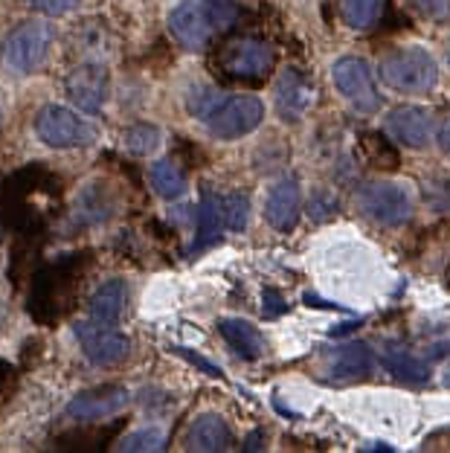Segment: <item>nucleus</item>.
<instances>
[{
	"mask_svg": "<svg viewBox=\"0 0 450 453\" xmlns=\"http://www.w3.org/2000/svg\"><path fill=\"white\" fill-rule=\"evenodd\" d=\"M79 256H67L58 265L44 267L35 282H33V296H29V311L38 317L41 323H53L67 311L73 303L76 280H79Z\"/></svg>",
	"mask_w": 450,
	"mask_h": 453,
	"instance_id": "nucleus-1",
	"label": "nucleus"
},
{
	"mask_svg": "<svg viewBox=\"0 0 450 453\" xmlns=\"http://www.w3.org/2000/svg\"><path fill=\"white\" fill-rule=\"evenodd\" d=\"M378 76L398 94H431L439 85V65L424 47H401L381 61Z\"/></svg>",
	"mask_w": 450,
	"mask_h": 453,
	"instance_id": "nucleus-2",
	"label": "nucleus"
},
{
	"mask_svg": "<svg viewBox=\"0 0 450 453\" xmlns=\"http://www.w3.org/2000/svg\"><path fill=\"white\" fill-rule=\"evenodd\" d=\"M50 44H53V29L44 20H27L18 29L6 35L4 41V61L9 70L27 76L47 61Z\"/></svg>",
	"mask_w": 450,
	"mask_h": 453,
	"instance_id": "nucleus-3",
	"label": "nucleus"
},
{
	"mask_svg": "<svg viewBox=\"0 0 450 453\" xmlns=\"http://www.w3.org/2000/svg\"><path fill=\"white\" fill-rule=\"evenodd\" d=\"M273 65H276L273 47L268 41H259V38L233 41V44L224 47L218 56L221 73L230 81H253V85H259V81L268 79Z\"/></svg>",
	"mask_w": 450,
	"mask_h": 453,
	"instance_id": "nucleus-4",
	"label": "nucleus"
},
{
	"mask_svg": "<svg viewBox=\"0 0 450 453\" xmlns=\"http://www.w3.org/2000/svg\"><path fill=\"white\" fill-rule=\"evenodd\" d=\"M357 203L366 219L384 226H398L410 221L413 215V198L410 192L390 180H370L357 192Z\"/></svg>",
	"mask_w": 450,
	"mask_h": 453,
	"instance_id": "nucleus-5",
	"label": "nucleus"
},
{
	"mask_svg": "<svg viewBox=\"0 0 450 453\" xmlns=\"http://www.w3.org/2000/svg\"><path fill=\"white\" fill-rule=\"evenodd\" d=\"M38 137L53 149H79L96 140V131L88 119H81L65 105H47L35 117Z\"/></svg>",
	"mask_w": 450,
	"mask_h": 453,
	"instance_id": "nucleus-6",
	"label": "nucleus"
},
{
	"mask_svg": "<svg viewBox=\"0 0 450 453\" xmlns=\"http://www.w3.org/2000/svg\"><path fill=\"white\" fill-rule=\"evenodd\" d=\"M264 119V105L256 96H230L221 99L218 108L210 113L207 128L218 140H239L256 131Z\"/></svg>",
	"mask_w": 450,
	"mask_h": 453,
	"instance_id": "nucleus-7",
	"label": "nucleus"
},
{
	"mask_svg": "<svg viewBox=\"0 0 450 453\" xmlns=\"http://www.w3.org/2000/svg\"><path fill=\"white\" fill-rule=\"evenodd\" d=\"M332 79H334V88L340 90L355 111L372 113L381 108V94H378V88H375V76L363 58H355V56L340 58L332 67Z\"/></svg>",
	"mask_w": 450,
	"mask_h": 453,
	"instance_id": "nucleus-8",
	"label": "nucleus"
},
{
	"mask_svg": "<svg viewBox=\"0 0 450 453\" xmlns=\"http://www.w3.org/2000/svg\"><path fill=\"white\" fill-rule=\"evenodd\" d=\"M76 340L81 343L85 357L96 366H117L131 352L128 337L119 332L117 323H96V320L76 323Z\"/></svg>",
	"mask_w": 450,
	"mask_h": 453,
	"instance_id": "nucleus-9",
	"label": "nucleus"
},
{
	"mask_svg": "<svg viewBox=\"0 0 450 453\" xmlns=\"http://www.w3.org/2000/svg\"><path fill=\"white\" fill-rule=\"evenodd\" d=\"M169 29L178 44L187 50H203L210 38L216 35V24H212L207 0H180L169 15Z\"/></svg>",
	"mask_w": 450,
	"mask_h": 453,
	"instance_id": "nucleus-10",
	"label": "nucleus"
},
{
	"mask_svg": "<svg viewBox=\"0 0 450 453\" xmlns=\"http://www.w3.org/2000/svg\"><path fill=\"white\" fill-rule=\"evenodd\" d=\"M111 94V76L102 65H79L73 73L67 76V96L73 99V105L85 113H96L105 108Z\"/></svg>",
	"mask_w": 450,
	"mask_h": 453,
	"instance_id": "nucleus-11",
	"label": "nucleus"
},
{
	"mask_svg": "<svg viewBox=\"0 0 450 453\" xmlns=\"http://www.w3.org/2000/svg\"><path fill=\"white\" fill-rule=\"evenodd\" d=\"M128 398L131 395L126 387H96V389H88V393H79L70 401L67 416L79 421H96V418L119 413V410L128 404Z\"/></svg>",
	"mask_w": 450,
	"mask_h": 453,
	"instance_id": "nucleus-12",
	"label": "nucleus"
},
{
	"mask_svg": "<svg viewBox=\"0 0 450 453\" xmlns=\"http://www.w3.org/2000/svg\"><path fill=\"white\" fill-rule=\"evenodd\" d=\"M386 131L407 149H424L431 142V111L418 105H398L386 113Z\"/></svg>",
	"mask_w": 450,
	"mask_h": 453,
	"instance_id": "nucleus-13",
	"label": "nucleus"
},
{
	"mask_svg": "<svg viewBox=\"0 0 450 453\" xmlns=\"http://www.w3.org/2000/svg\"><path fill=\"white\" fill-rule=\"evenodd\" d=\"M314 105V85L300 70L288 67L276 81V111L285 122H300L302 113Z\"/></svg>",
	"mask_w": 450,
	"mask_h": 453,
	"instance_id": "nucleus-14",
	"label": "nucleus"
},
{
	"mask_svg": "<svg viewBox=\"0 0 450 453\" xmlns=\"http://www.w3.org/2000/svg\"><path fill=\"white\" fill-rule=\"evenodd\" d=\"M372 369H375V352L363 340H352V343L337 346L334 352H329V360H325V372L334 380L366 378Z\"/></svg>",
	"mask_w": 450,
	"mask_h": 453,
	"instance_id": "nucleus-15",
	"label": "nucleus"
},
{
	"mask_svg": "<svg viewBox=\"0 0 450 453\" xmlns=\"http://www.w3.org/2000/svg\"><path fill=\"white\" fill-rule=\"evenodd\" d=\"M300 210H302V192L294 178H282L271 189L268 201H264V219L282 233L294 230L296 221H300Z\"/></svg>",
	"mask_w": 450,
	"mask_h": 453,
	"instance_id": "nucleus-16",
	"label": "nucleus"
},
{
	"mask_svg": "<svg viewBox=\"0 0 450 453\" xmlns=\"http://www.w3.org/2000/svg\"><path fill=\"white\" fill-rule=\"evenodd\" d=\"M187 450H201V453H221L233 445V434L227 421L216 413H203L189 425L187 436H183Z\"/></svg>",
	"mask_w": 450,
	"mask_h": 453,
	"instance_id": "nucleus-17",
	"label": "nucleus"
},
{
	"mask_svg": "<svg viewBox=\"0 0 450 453\" xmlns=\"http://www.w3.org/2000/svg\"><path fill=\"white\" fill-rule=\"evenodd\" d=\"M218 332L227 340L230 349L244 360H256L264 352V337L262 332L248 320H239V317H224L218 320Z\"/></svg>",
	"mask_w": 450,
	"mask_h": 453,
	"instance_id": "nucleus-18",
	"label": "nucleus"
},
{
	"mask_svg": "<svg viewBox=\"0 0 450 453\" xmlns=\"http://www.w3.org/2000/svg\"><path fill=\"white\" fill-rule=\"evenodd\" d=\"M114 192L102 183H90L79 192V201H76V221L79 224H102L114 215Z\"/></svg>",
	"mask_w": 450,
	"mask_h": 453,
	"instance_id": "nucleus-19",
	"label": "nucleus"
},
{
	"mask_svg": "<svg viewBox=\"0 0 450 453\" xmlns=\"http://www.w3.org/2000/svg\"><path fill=\"white\" fill-rule=\"evenodd\" d=\"M128 303V288L122 280H111L99 288L90 300V320L96 323H119L122 311H126Z\"/></svg>",
	"mask_w": 450,
	"mask_h": 453,
	"instance_id": "nucleus-20",
	"label": "nucleus"
},
{
	"mask_svg": "<svg viewBox=\"0 0 450 453\" xmlns=\"http://www.w3.org/2000/svg\"><path fill=\"white\" fill-rule=\"evenodd\" d=\"M195 221H198V235H195V250H203V247L216 244L221 239V221H224V212H221V201L216 195H203L201 203H198V212H195Z\"/></svg>",
	"mask_w": 450,
	"mask_h": 453,
	"instance_id": "nucleus-21",
	"label": "nucleus"
},
{
	"mask_svg": "<svg viewBox=\"0 0 450 453\" xmlns=\"http://www.w3.org/2000/svg\"><path fill=\"white\" fill-rule=\"evenodd\" d=\"M384 366L390 369L398 380H410V384H424V380L431 378V364L413 352H407V349H390V352L384 355Z\"/></svg>",
	"mask_w": 450,
	"mask_h": 453,
	"instance_id": "nucleus-22",
	"label": "nucleus"
},
{
	"mask_svg": "<svg viewBox=\"0 0 450 453\" xmlns=\"http://www.w3.org/2000/svg\"><path fill=\"white\" fill-rule=\"evenodd\" d=\"M149 180H151V189L166 201H175L187 192V174L172 160H157L155 166L149 169Z\"/></svg>",
	"mask_w": 450,
	"mask_h": 453,
	"instance_id": "nucleus-23",
	"label": "nucleus"
},
{
	"mask_svg": "<svg viewBox=\"0 0 450 453\" xmlns=\"http://www.w3.org/2000/svg\"><path fill=\"white\" fill-rule=\"evenodd\" d=\"M361 149H363V154H366V160H370L375 169L395 172L398 166H401V157H398L395 146L384 137V134L366 131L363 137H361Z\"/></svg>",
	"mask_w": 450,
	"mask_h": 453,
	"instance_id": "nucleus-24",
	"label": "nucleus"
},
{
	"mask_svg": "<svg viewBox=\"0 0 450 453\" xmlns=\"http://www.w3.org/2000/svg\"><path fill=\"white\" fill-rule=\"evenodd\" d=\"M340 12L352 29H370L381 12V0H340Z\"/></svg>",
	"mask_w": 450,
	"mask_h": 453,
	"instance_id": "nucleus-25",
	"label": "nucleus"
},
{
	"mask_svg": "<svg viewBox=\"0 0 450 453\" xmlns=\"http://www.w3.org/2000/svg\"><path fill=\"white\" fill-rule=\"evenodd\" d=\"M163 448H166V430L163 427H142L119 441V450H131V453H151Z\"/></svg>",
	"mask_w": 450,
	"mask_h": 453,
	"instance_id": "nucleus-26",
	"label": "nucleus"
},
{
	"mask_svg": "<svg viewBox=\"0 0 450 453\" xmlns=\"http://www.w3.org/2000/svg\"><path fill=\"white\" fill-rule=\"evenodd\" d=\"M126 149L137 157H146V154L157 151L160 149V128L157 126H134L126 131Z\"/></svg>",
	"mask_w": 450,
	"mask_h": 453,
	"instance_id": "nucleus-27",
	"label": "nucleus"
},
{
	"mask_svg": "<svg viewBox=\"0 0 450 453\" xmlns=\"http://www.w3.org/2000/svg\"><path fill=\"white\" fill-rule=\"evenodd\" d=\"M221 212H224V221H227L230 230L241 233L244 226H248V219H250V201H248V195H244V192H233L230 198H224Z\"/></svg>",
	"mask_w": 450,
	"mask_h": 453,
	"instance_id": "nucleus-28",
	"label": "nucleus"
},
{
	"mask_svg": "<svg viewBox=\"0 0 450 453\" xmlns=\"http://www.w3.org/2000/svg\"><path fill=\"white\" fill-rule=\"evenodd\" d=\"M224 99V94L218 88H192L189 96H187V105H189V113H195V117L207 119L212 111L218 108V102Z\"/></svg>",
	"mask_w": 450,
	"mask_h": 453,
	"instance_id": "nucleus-29",
	"label": "nucleus"
},
{
	"mask_svg": "<svg viewBox=\"0 0 450 453\" xmlns=\"http://www.w3.org/2000/svg\"><path fill=\"white\" fill-rule=\"evenodd\" d=\"M418 15L427 20H447L450 18V0H410Z\"/></svg>",
	"mask_w": 450,
	"mask_h": 453,
	"instance_id": "nucleus-30",
	"label": "nucleus"
},
{
	"mask_svg": "<svg viewBox=\"0 0 450 453\" xmlns=\"http://www.w3.org/2000/svg\"><path fill=\"white\" fill-rule=\"evenodd\" d=\"M81 4V0H29V6H35L38 12H44L50 18H58V15H67Z\"/></svg>",
	"mask_w": 450,
	"mask_h": 453,
	"instance_id": "nucleus-31",
	"label": "nucleus"
},
{
	"mask_svg": "<svg viewBox=\"0 0 450 453\" xmlns=\"http://www.w3.org/2000/svg\"><path fill=\"white\" fill-rule=\"evenodd\" d=\"M172 352H175L178 357H183V360H189L192 366H198L201 372H207L210 378H221V375H224V372H221V369H218L216 364H210L207 357L195 355V352H192V349H187V346H172Z\"/></svg>",
	"mask_w": 450,
	"mask_h": 453,
	"instance_id": "nucleus-32",
	"label": "nucleus"
},
{
	"mask_svg": "<svg viewBox=\"0 0 450 453\" xmlns=\"http://www.w3.org/2000/svg\"><path fill=\"white\" fill-rule=\"evenodd\" d=\"M288 311V305H285V300L279 294L273 291V288H268V291H264V317H268V320H273V317H279V314H285Z\"/></svg>",
	"mask_w": 450,
	"mask_h": 453,
	"instance_id": "nucleus-33",
	"label": "nucleus"
},
{
	"mask_svg": "<svg viewBox=\"0 0 450 453\" xmlns=\"http://www.w3.org/2000/svg\"><path fill=\"white\" fill-rule=\"evenodd\" d=\"M302 300L305 303H309L311 308H329V311H343V314H349V308H346V305H337V303H329V300H323V296H317V294H305L302 296Z\"/></svg>",
	"mask_w": 450,
	"mask_h": 453,
	"instance_id": "nucleus-34",
	"label": "nucleus"
},
{
	"mask_svg": "<svg viewBox=\"0 0 450 453\" xmlns=\"http://www.w3.org/2000/svg\"><path fill=\"white\" fill-rule=\"evenodd\" d=\"M12 375H15L12 366L0 360V393H6V389H9V384H12Z\"/></svg>",
	"mask_w": 450,
	"mask_h": 453,
	"instance_id": "nucleus-35",
	"label": "nucleus"
},
{
	"mask_svg": "<svg viewBox=\"0 0 450 453\" xmlns=\"http://www.w3.org/2000/svg\"><path fill=\"white\" fill-rule=\"evenodd\" d=\"M439 149L450 157V122H445V126L439 128Z\"/></svg>",
	"mask_w": 450,
	"mask_h": 453,
	"instance_id": "nucleus-36",
	"label": "nucleus"
},
{
	"mask_svg": "<svg viewBox=\"0 0 450 453\" xmlns=\"http://www.w3.org/2000/svg\"><path fill=\"white\" fill-rule=\"evenodd\" d=\"M262 448V434L256 430V434L248 436V441H244V450H259Z\"/></svg>",
	"mask_w": 450,
	"mask_h": 453,
	"instance_id": "nucleus-37",
	"label": "nucleus"
},
{
	"mask_svg": "<svg viewBox=\"0 0 450 453\" xmlns=\"http://www.w3.org/2000/svg\"><path fill=\"white\" fill-rule=\"evenodd\" d=\"M366 450H393V445H384V441H375V445H370Z\"/></svg>",
	"mask_w": 450,
	"mask_h": 453,
	"instance_id": "nucleus-38",
	"label": "nucleus"
},
{
	"mask_svg": "<svg viewBox=\"0 0 450 453\" xmlns=\"http://www.w3.org/2000/svg\"><path fill=\"white\" fill-rule=\"evenodd\" d=\"M4 317H6V305H4V300H0V326H4Z\"/></svg>",
	"mask_w": 450,
	"mask_h": 453,
	"instance_id": "nucleus-39",
	"label": "nucleus"
},
{
	"mask_svg": "<svg viewBox=\"0 0 450 453\" xmlns=\"http://www.w3.org/2000/svg\"><path fill=\"white\" fill-rule=\"evenodd\" d=\"M445 384H447V387H450V372H447V378H445Z\"/></svg>",
	"mask_w": 450,
	"mask_h": 453,
	"instance_id": "nucleus-40",
	"label": "nucleus"
},
{
	"mask_svg": "<svg viewBox=\"0 0 450 453\" xmlns=\"http://www.w3.org/2000/svg\"><path fill=\"white\" fill-rule=\"evenodd\" d=\"M447 285H450V267H447Z\"/></svg>",
	"mask_w": 450,
	"mask_h": 453,
	"instance_id": "nucleus-41",
	"label": "nucleus"
},
{
	"mask_svg": "<svg viewBox=\"0 0 450 453\" xmlns=\"http://www.w3.org/2000/svg\"><path fill=\"white\" fill-rule=\"evenodd\" d=\"M447 61H450V47H447Z\"/></svg>",
	"mask_w": 450,
	"mask_h": 453,
	"instance_id": "nucleus-42",
	"label": "nucleus"
}]
</instances>
